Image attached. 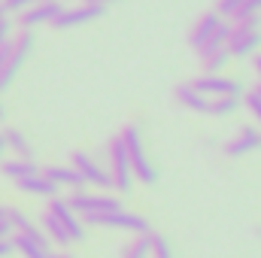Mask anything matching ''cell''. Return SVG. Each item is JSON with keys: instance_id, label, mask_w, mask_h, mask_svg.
Segmentation results:
<instances>
[{"instance_id": "1", "label": "cell", "mask_w": 261, "mask_h": 258, "mask_svg": "<svg viewBox=\"0 0 261 258\" xmlns=\"http://www.w3.org/2000/svg\"><path fill=\"white\" fill-rule=\"evenodd\" d=\"M119 140L125 143L134 183H140V186H155L158 170H155V164H152V158H149V152H146V146H143V134H140V128H137L134 122H128V125L122 128V134H119Z\"/></svg>"}, {"instance_id": "2", "label": "cell", "mask_w": 261, "mask_h": 258, "mask_svg": "<svg viewBox=\"0 0 261 258\" xmlns=\"http://www.w3.org/2000/svg\"><path fill=\"white\" fill-rule=\"evenodd\" d=\"M82 225L88 228H116V231H130V234H149V219L140 213L128 210H113V213H91V216H79Z\"/></svg>"}, {"instance_id": "3", "label": "cell", "mask_w": 261, "mask_h": 258, "mask_svg": "<svg viewBox=\"0 0 261 258\" xmlns=\"http://www.w3.org/2000/svg\"><path fill=\"white\" fill-rule=\"evenodd\" d=\"M31 49H34V31L18 28L9 40V55H6V64H3V73H0V94L15 82V76L21 73V67L31 55Z\"/></svg>"}, {"instance_id": "4", "label": "cell", "mask_w": 261, "mask_h": 258, "mask_svg": "<svg viewBox=\"0 0 261 258\" xmlns=\"http://www.w3.org/2000/svg\"><path fill=\"white\" fill-rule=\"evenodd\" d=\"M225 49H228L231 58H252L261 49V18H249V21L231 24Z\"/></svg>"}, {"instance_id": "5", "label": "cell", "mask_w": 261, "mask_h": 258, "mask_svg": "<svg viewBox=\"0 0 261 258\" xmlns=\"http://www.w3.org/2000/svg\"><path fill=\"white\" fill-rule=\"evenodd\" d=\"M107 173H110V189H116L119 194H128L134 186V176H130V161L128 152H125V143L119 137H113L107 143Z\"/></svg>"}, {"instance_id": "6", "label": "cell", "mask_w": 261, "mask_h": 258, "mask_svg": "<svg viewBox=\"0 0 261 258\" xmlns=\"http://www.w3.org/2000/svg\"><path fill=\"white\" fill-rule=\"evenodd\" d=\"M70 203L73 213L79 216H91V213H113V210H122V200L116 194H91L85 189H73L70 197H64Z\"/></svg>"}, {"instance_id": "7", "label": "cell", "mask_w": 261, "mask_h": 258, "mask_svg": "<svg viewBox=\"0 0 261 258\" xmlns=\"http://www.w3.org/2000/svg\"><path fill=\"white\" fill-rule=\"evenodd\" d=\"M103 15H107L103 6H94V3H73V6H64V9L55 15V21H52L49 28H55V31H70V28H79V24H91V21L103 18Z\"/></svg>"}, {"instance_id": "8", "label": "cell", "mask_w": 261, "mask_h": 258, "mask_svg": "<svg viewBox=\"0 0 261 258\" xmlns=\"http://www.w3.org/2000/svg\"><path fill=\"white\" fill-rule=\"evenodd\" d=\"M70 167L82 176V183L85 186H97V189H110V173H107V167L97 161V158H91L88 152H73L70 155Z\"/></svg>"}, {"instance_id": "9", "label": "cell", "mask_w": 261, "mask_h": 258, "mask_svg": "<svg viewBox=\"0 0 261 258\" xmlns=\"http://www.w3.org/2000/svg\"><path fill=\"white\" fill-rule=\"evenodd\" d=\"M46 213H52V216L58 219V225H61V228L67 231V237H70V243H82V240H85V225H82V219H79V213H73V210H70V203H67L64 197H61V194L49 200V207H46Z\"/></svg>"}, {"instance_id": "10", "label": "cell", "mask_w": 261, "mask_h": 258, "mask_svg": "<svg viewBox=\"0 0 261 258\" xmlns=\"http://www.w3.org/2000/svg\"><path fill=\"white\" fill-rule=\"evenodd\" d=\"M192 85L203 97H240L243 94V85L237 79H231V76H222V73H216V76H197Z\"/></svg>"}, {"instance_id": "11", "label": "cell", "mask_w": 261, "mask_h": 258, "mask_svg": "<svg viewBox=\"0 0 261 258\" xmlns=\"http://www.w3.org/2000/svg\"><path fill=\"white\" fill-rule=\"evenodd\" d=\"M12 246L15 252H21L24 258H52L49 240L40 228H28V231H15L12 234Z\"/></svg>"}, {"instance_id": "12", "label": "cell", "mask_w": 261, "mask_h": 258, "mask_svg": "<svg viewBox=\"0 0 261 258\" xmlns=\"http://www.w3.org/2000/svg\"><path fill=\"white\" fill-rule=\"evenodd\" d=\"M61 9H64L61 0H40V3L28 6L24 12H18V28L34 31V28H40V24H52Z\"/></svg>"}, {"instance_id": "13", "label": "cell", "mask_w": 261, "mask_h": 258, "mask_svg": "<svg viewBox=\"0 0 261 258\" xmlns=\"http://www.w3.org/2000/svg\"><path fill=\"white\" fill-rule=\"evenodd\" d=\"M255 149H261V128L243 125V128L222 146V155H228V158H243V155H249V152H255Z\"/></svg>"}, {"instance_id": "14", "label": "cell", "mask_w": 261, "mask_h": 258, "mask_svg": "<svg viewBox=\"0 0 261 258\" xmlns=\"http://www.w3.org/2000/svg\"><path fill=\"white\" fill-rule=\"evenodd\" d=\"M40 173L49 179V183H55L58 189H85V183H82V176L70 167V164H49V167H40Z\"/></svg>"}, {"instance_id": "15", "label": "cell", "mask_w": 261, "mask_h": 258, "mask_svg": "<svg viewBox=\"0 0 261 258\" xmlns=\"http://www.w3.org/2000/svg\"><path fill=\"white\" fill-rule=\"evenodd\" d=\"M219 21H222V15H219L216 9H206L203 15H197V21L192 24V34H189V43H192L195 52L213 37V31L219 28Z\"/></svg>"}, {"instance_id": "16", "label": "cell", "mask_w": 261, "mask_h": 258, "mask_svg": "<svg viewBox=\"0 0 261 258\" xmlns=\"http://www.w3.org/2000/svg\"><path fill=\"white\" fill-rule=\"evenodd\" d=\"M173 100H176L179 107L192 110V113H206V110H210V97H203L192 82L176 85V88H173Z\"/></svg>"}, {"instance_id": "17", "label": "cell", "mask_w": 261, "mask_h": 258, "mask_svg": "<svg viewBox=\"0 0 261 258\" xmlns=\"http://www.w3.org/2000/svg\"><path fill=\"white\" fill-rule=\"evenodd\" d=\"M0 173L12 183L18 179H28V176H37L40 167L34 164V158H0Z\"/></svg>"}, {"instance_id": "18", "label": "cell", "mask_w": 261, "mask_h": 258, "mask_svg": "<svg viewBox=\"0 0 261 258\" xmlns=\"http://www.w3.org/2000/svg\"><path fill=\"white\" fill-rule=\"evenodd\" d=\"M15 186H18V192H21V194H31V197H46V200H52V197H58V194H61V189H58L55 183H49L43 173L28 176V179H18Z\"/></svg>"}, {"instance_id": "19", "label": "cell", "mask_w": 261, "mask_h": 258, "mask_svg": "<svg viewBox=\"0 0 261 258\" xmlns=\"http://www.w3.org/2000/svg\"><path fill=\"white\" fill-rule=\"evenodd\" d=\"M0 137H3V146H6L9 152H15V158H31V155H34V149H31L28 137H24L18 128L0 131Z\"/></svg>"}, {"instance_id": "20", "label": "cell", "mask_w": 261, "mask_h": 258, "mask_svg": "<svg viewBox=\"0 0 261 258\" xmlns=\"http://www.w3.org/2000/svg\"><path fill=\"white\" fill-rule=\"evenodd\" d=\"M197 58H200V70H203V76L225 73V70H228V61H231L228 49H213V52H206V55H197Z\"/></svg>"}, {"instance_id": "21", "label": "cell", "mask_w": 261, "mask_h": 258, "mask_svg": "<svg viewBox=\"0 0 261 258\" xmlns=\"http://www.w3.org/2000/svg\"><path fill=\"white\" fill-rule=\"evenodd\" d=\"M43 234H46V240H49V243L70 246V237H67V231L58 225V219H55L52 213H46V216H43Z\"/></svg>"}, {"instance_id": "22", "label": "cell", "mask_w": 261, "mask_h": 258, "mask_svg": "<svg viewBox=\"0 0 261 258\" xmlns=\"http://www.w3.org/2000/svg\"><path fill=\"white\" fill-rule=\"evenodd\" d=\"M146 237H149V258H176L173 246H170V240H167L164 234H158V231H149Z\"/></svg>"}, {"instance_id": "23", "label": "cell", "mask_w": 261, "mask_h": 258, "mask_svg": "<svg viewBox=\"0 0 261 258\" xmlns=\"http://www.w3.org/2000/svg\"><path fill=\"white\" fill-rule=\"evenodd\" d=\"M237 110H240V97H210V110H206V116L222 119V116H234Z\"/></svg>"}, {"instance_id": "24", "label": "cell", "mask_w": 261, "mask_h": 258, "mask_svg": "<svg viewBox=\"0 0 261 258\" xmlns=\"http://www.w3.org/2000/svg\"><path fill=\"white\" fill-rule=\"evenodd\" d=\"M122 258H149V237L146 234H134L125 249H122Z\"/></svg>"}, {"instance_id": "25", "label": "cell", "mask_w": 261, "mask_h": 258, "mask_svg": "<svg viewBox=\"0 0 261 258\" xmlns=\"http://www.w3.org/2000/svg\"><path fill=\"white\" fill-rule=\"evenodd\" d=\"M6 222H9L12 231H28V228H34L31 216H28L24 210H18V207H6Z\"/></svg>"}, {"instance_id": "26", "label": "cell", "mask_w": 261, "mask_h": 258, "mask_svg": "<svg viewBox=\"0 0 261 258\" xmlns=\"http://www.w3.org/2000/svg\"><path fill=\"white\" fill-rule=\"evenodd\" d=\"M249 18H261V0H243V6L231 15V24H237V21H249Z\"/></svg>"}, {"instance_id": "27", "label": "cell", "mask_w": 261, "mask_h": 258, "mask_svg": "<svg viewBox=\"0 0 261 258\" xmlns=\"http://www.w3.org/2000/svg\"><path fill=\"white\" fill-rule=\"evenodd\" d=\"M240 104H243V107L252 113V119H255V122L261 125V94H258V91H255V88H252V91H246Z\"/></svg>"}, {"instance_id": "28", "label": "cell", "mask_w": 261, "mask_h": 258, "mask_svg": "<svg viewBox=\"0 0 261 258\" xmlns=\"http://www.w3.org/2000/svg\"><path fill=\"white\" fill-rule=\"evenodd\" d=\"M240 6H243V0H219V3H216V12H219L222 18H228V21H231V15H234Z\"/></svg>"}, {"instance_id": "29", "label": "cell", "mask_w": 261, "mask_h": 258, "mask_svg": "<svg viewBox=\"0 0 261 258\" xmlns=\"http://www.w3.org/2000/svg\"><path fill=\"white\" fill-rule=\"evenodd\" d=\"M34 3H40V0H0V6H3L6 15H12V12H24V9L34 6Z\"/></svg>"}, {"instance_id": "30", "label": "cell", "mask_w": 261, "mask_h": 258, "mask_svg": "<svg viewBox=\"0 0 261 258\" xmlns=\"http://www.w3.org/2000/svg\"><path fill=\"white\" fill-rule=\"evenodd\" d=\"M12 34H15V31H12V21H9V18H3V21H0V49L12 40Z\"/></svg>"}, {"instance_id": "31", "label": "cell", "mask_w": 261, "mask_h": 258, "mask_svg": "<svg viewBox=\"0 0 261 258\" xmlns=\"http://www.w3.org/2000/svg\"><path fill=\"white\" fill-rule=\"evenodd\" d=\"M15 252V246H12V237L9 240H0V258H9Z\"/></svg>"}, {"instance_id": "32", "label": "cell", "mask_w": 261, "mask_h": 258, "mask_svg": "<svg viewBox=\"0 0 261 258\" xmlns=\"http://www.w3.org/2000/svg\"><path fill=\"white\" fill-rule=\"evenodd\" d=\"M82 3H94V6H103V9H107L110 3H119V0H82Z\"/></svg>"}, {"instance_id": "33", "label": "cell", "mask_w": 261, "mask_h": 258, "mask_svg": "<svg viewBox=\"0 0 261 258\" xmlns=\"http://www.w3.org/2000/svg\"><path fill=\"white\" fill-rule=\"evenodd\" d=\"M6 55H9V43L0 49V73H3V64H6Z\"/></svg>"}, {"instance_id": "34", "label": "cell", "mask_w": 261, "mask_h": 258, "mask_svg": "<svg viewBox=\"0 0 261 258\" xmlns=\"http://www.w3.org/2000/svg\"><path fill=\"white\" fill-rule=\"evenodd\" d=\"M6 119V104H3V97H0V122Z\"/></svg>"}, {"instance_id": "35", "label": "cell", "mask_w": 261, "mask_h": 258, "mask_svg": "<svg viewBox=\"0 0 261 258\" xmlns=\"http://www.w3.org/2000/svg\"><path fill=\"white\" fill-rule=\"evenodd\" d=\"M3 152H6V146H3V137H0V158H3Z\"/></svg>"}, {"instance_id": "36", "label": "cell", "mask_w": 261, "mask_h": 258, "mask_svg": "<svg viewBox=\"0 0 261 258\" xmlns=\"http://www.w3.org/2000/svg\"><path fill=\"white\" fill-rule=\"evenodd\" d=\"M52 258H73V255H67V252H61V255H55V252H52Z\"/></svg>"}, {"instance_id": "37", "label": "cell", "mask_w": 261, "mask_h": 258, "mask_svg": "<svg viewBox=\"0 0 261 258\" xmlns=\"http://www.w3.org/2000/svg\"><path fill=\"white\" fill-rule=\"evenodd\" d=\"M3 18H9V15H6V12H3V6H0V21H3Z\"/></svg>"}]
</instances>
